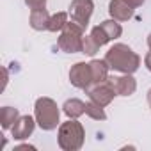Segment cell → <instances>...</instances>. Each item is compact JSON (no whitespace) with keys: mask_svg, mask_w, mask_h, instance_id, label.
I'll list each match as a JSON object with an SVG mask.
<instances>
[{"mask_svg":"<svg viewBox=\"0 0 151 151\" xmlns=\"http://www.w3.org/2000/svg\"><path fill=\"white\" fill-rule=\"evenodd\" d=\"M105 60H107V64H109L112 69L121 71V73H126V75H132L133 71H137V68H139V64H140L139 55H137L130 46L121 45V43L114 45V46L107 52Z\"/></svg>","mask_w":151,"mask_h":151,"instance_id":"cell-1","label":"cell"},{"mask_svg":"<svg viewBox=\"0 0 151 151\" xmlns=\"http://www.w3.org/2000/svg\"><path fill=\"white\" fill-rule=\"evenodd\" d=\"M36 119L43 130H53L59 124V109L53 100L39 98L36 101Z\"/></svg>","mask_w":151,"mask_h":151,"instance_id":"cell-2","label":"cell"},{"mask_svg":"<svg viewBox=\"0 0 151 151\" xmlns=\"http://www.w3.org/2000/svg\"><path fill=\"white\" fill-rule=\"evenodd\" d=\"M82 30L84 27H80L78 23H66V27L62 29V34L57 41V46L68 53H75V52H82Z\"/></svg>","mask_w":151,"mask_h":151,"instance_id":"cell-3","label":"cell"},{"mask_svg":"<svg viewBox=\"0 0 151 151\" xmlns=\"http://www.w3.org/2000/svg\"><path fill=\"white\" fill-rule=\"evenodd\" d=\"M84 142V128L78 121H68L59 130V144L62 149H78Z\"/></svg>","mask_w":151,"mask_h":151,"instance_id":"cell-4","label":"cell"},{"mask_svg":"<svg viewBox=\"0 0 151 151\" xmlns=\"http://www.w3.org/2000/svg\"><path fill=\"white\" fill-rule=\"evenodd\" d=\"M93 0H73L69 6V16L71 22L78 23L80 27H87L89 18L93 14Z\"/></svg>","mask_w":151,"mask_h":151,"instance_id":"cell-5","label":"cell"},{"mask_svg":"<svg viewBox=\"0 0 151 151\" xmlns=\"http://www.w3.org/2000/svg\"><path fill=\"white\" fill-rule=\"evenodd\" d=\"M69 80L75 87H80V89H89L91 84H94V78H93V71H91V66L86 64V62H78L75 64L69 71Z\"/></svg>","mask_w":151,"mask_h":151,"instance_id":"cell-6","label":"cell"},{"mask_svg":"<svg viewBox=\"0 0 151 151\" xmlns=\"http://www.w3.org/2000/svg\"><path fill=\"white\" fill-rule=\"evenodd\" d=\"M114 96H116V91H114V87H112V84H110L109 80H105V82L98 84L94 89H91V91H89V98H91L93 101L100 103L101 107L109 105V103L112 101V98H114Z\"/></svg>","mask_w":151,"mask_h":151,"instance_id":"cell-7","label":"cell"},{"mask_svg":"<svg viewBox=\"0 0 151 151\" xmlns=\"http://www.w3.org/2000/svg\"><path fill=\"white\" fill-rule=\"evenodd\" d=\"M107 80L112 84L116 94H119V96H130L137 89V84L130 75H126V77H114V78H107Z\"/></svg>","mask_w":151,"mask_h":151,"instance_id":"cell-8","label":"cell"},{"mask_svg":"<svg viewBox=\"0 0 151 151\" xmlns=\"http://www.w3.org/2000/svg\"><path fill=\"white\" fill-rule=\"evenodd\" d=\"M133 6H130L126 0H112L109 6V13L112 18L119 20V22H126L133 16Z\"/></svg>","mask_w":151,"mask_h":151,"instance_id":"cell-9","label":"cell"},{"mask_svg":"<svg viewBox=\"0 0 151 151\" xmlns=\"http://www.w3.org/2000/svg\"><path fill=\"white\" fill-rule=\"evenodd\" d=\"M32 130H34V119L30 116H23L13 126V137L14 139H27L32 133Z\"/></svg>","mask_w":151,"mask_h":151,"instance_id":"cell-10","label":"cell"},{"mask_svg":"<svg viewBox=\"0 0 151 151\" xmlns=\"http://www.w3.org/2000/svg\"><path fill=\"white\" fill-rule=\"evenodd\" d=\"M50 14L48 11L43 7V9H32L30 13V27L34 30H45L48 29V23H50Z\"/></svg>","mask_w":151,"mask_h":151,"instance_id":"cell-11","label":"cell"},{"mask_svg":"<svg viewBox=\"0 0 151 151\" xmlns=\"http://www.w3.org/2000/svg\"><path fill=\"white\" fill-rule=\"evenodd\" d=\"M89 66H91V71H93L94 84H101L109 78V68L110 66L107 64L105 59L103 60H93V62H89Z\"/></svg>","mask_w":151,"mask_h":151,"instance_id":"cell-12","label":"cell"},{"mask_svg":"<svg viewBox=\"0 0 151 151\" xmlns=\"http://www.w3.org/2000/svg\"><path fill=\"white\" fill-rule=\"evenodd\" d=\"M62 109H64L66 116H69V117H78V116L86 114V103L80 101V100H75V98L73 100H68Z\"/></svg>","mask_w":151,"mask_h":151,"instance_id":"cell-13","label":"cell"},{"mask_svg":"<svg viewBox=\"0 0 151 151\" xmlns=\"http://www.w3.org/2000/svg\"><path fill=\"white\" fill-rule=\"evenodd\" d=\"M18 119V110L16 109H11V107H4L2 112H0V121H2V128H9L13 123H16Z\"/></svg>","mask_w":151,"mask_h":151,"instance_id":"cell-14","label":"cell"},{"mask_svg":"<svg viewBox=\"0 0 151 151\" xmlns=\"http://www.w3.org/2000/svg\"><path fill=\"white\" fill-rule=\"evenodd\" d=\"M68 23V14L66 13H57L50 18V23H48V30L52 32H57V30H62Z\"/></svg>","mask_w":151,"mask_h":151,"instance_id":"cell-15","label":"cell"},{"mask_svg":"<svg viewBox=\"0 0 151 151\" xmlns=\"http://www.w3.org/2000/svg\"><path fill=\"white\" fill-rule=\"evenodd\" d=\"M86 114L87 116H91L93 119H107V116H105V112H103V107L100 105V103H96V101H93L91 100V103H86Z\"/></svg>","mask_w":151,"mask_h":151,"instance_id":"cell-16","label":"cell"},{"mask_svg":"<svg viewBox=\"0 0 151 151\" xmlns=\"http://www.w3.org/2000/svg\"><path fill=\"white\" fill-rule=\"evenodd\" d=\"M101 27H103V30L107 32V36H109L110 39L119 37V36H121V32H123L121 25H119L117 22H114V20H107V22H103V23H101Z\"/></svg>","mask_w":151,"mask_h":151,"instance_id":"cell-17","label":"cell"},{"mask_svg":"<svg viewBox=\"0 0 151 151\" xmlns=\"http://www.w3.org/2000/svg\"><path fill=\"white\" fill-rule=\"evenodd\" d=\"M91 37L94 39V43H96L98 46H103V45H107V43L110 41V37L107 36V32L103 30L101 25H98V27H94V29L91 30Z\"/></svg>","mask_w":151,"mask_h":151,"instance_id":"cell-18","label":"cell"},{"mask_svg":"<svg viewBox=\"0 0 151 151\" xmlns=\"http://www.w3.org/2000/svg\"><path fill=\"white\" fill-rule=\"evenodd\" d=\"M98 50H100V46L94 43V39H93L91 36H86V37L82 39V52H84V53H87V55H94Z\"/></svg>","mask_w":151,"mask_h":151,"instance_id":"cell-19","label":"cell"},{"mask_svg":"<svg viewBox=\"0 0 151 151\" xmlns=\"http://www.w3.org/2000/svg\"><path fill=\"white\" fill-rule=\"evenodd\" d=\"M30 9H43L46 6V0H25Z\"/></svg>","mask_w":151,"mask_h":151,"instance_id":"cell-20","label":"cell"},{"mask_svg":"<svg viewBox=\"0 0 151 151\" xmlns=\"http://www.w3.org/2000/svg\"><path fill=\"white\" fill-rule=\"evenodd\" d=\"M126 2H128L130 6H133V7H139V6L144 4V0H126Z\"/></svg>","mask_w":151,"mask_h":151,"instance_id":"cell-21","label":"cell"},{"mask_svg":"<svg viewBox=\"0 0 151 151\" xmlns=\"http://www.w3.org/2000/svg\"><path fill=\"white\" fill-rule=\"evenodd\" d=\"M144 64H146V68H147V69L151 71V52H149V53L146 55V59H144Z\"/></svg>","mask_w":151,"mask_h":151,"instance_id":"cell-22","label":"cell"},{"mask_svg":"<svg viewBox=\"0 0 151 151\" xmlns=\"http://www.w3.org/2000/svg\"><path fill=\"white\" fill-rule=\"evenodd\" d=\"M147 103H149V107H151V89L147 91Z\"/></svg>","mask_w":151,"mask_h":151,"instance_id":"cell-23","label":"cell"},{"mask_svg":"<svg viewBox=\"0 0 151 151\" xmlns=\"http://www.w3.org/2000/svg\"><path fill=\"white\" fill-rule=\"evenodd\" d=\"M147 45H149V48H151V34H149V37H147Z\"/></svg>","mask_w":151,"mask_h":151,"instance_id":"cell-24","label":"cell"}]
</instances>
